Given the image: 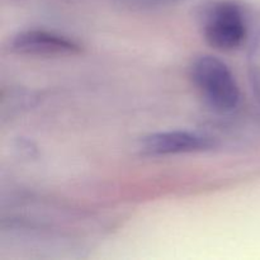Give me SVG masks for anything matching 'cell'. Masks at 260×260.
<instances>
[{
    "instance_id": "obj_3",
    "label": "cell",
    "mask_w": 260,
    "mask_h": 260,
    "mask_svg": "<svg viewBox=\"0 0 260 260\" xmlns=\"http://www.w3.org/2000/svg\"><path fill=\"white\" fill-rule=\"evenodd\" d=\"M216 142L207 135L192 131H168L151 134L140 142V150L149 156L192 154L212 150Z\"/></svg>"
},
{
    "instance_id": "obj_1",
    "label": "cell",
    "mask_w": 260,
    "mask_h": 260,
    "mask_svg": "<svg viewBox=\"0 0 260 260\" xmlns=\"http://www.w3.org/2000/svg\"><path fill=\"white\" fill-rule=\"evenodd\" d=\"M189 76L206 102L218 112H230L238 107L240 90L235 76L225 62L213 56H201L192 62Z\"/></svg>"
},
{
    "instance_id": "obj_5",
    "label": "cell",
    "mask_w": 260,
    "mask_h": 260,
    "mask_svg": "<svg viewBox=\"0 0 260 260\" xmlns=\"http://www.w3.org/2000/svg\"><path fill=\"white\" fill-rule=\"evenodd\" d=\"M249 73H250L254 93L260 102V35L253 43L250 55H249Z\"/></svg>"
},
{
    "instance_id": "obj_2",
    "label": "cell",
    "mask_w": 260,
    "mask_h": 260,
    "mask_svg": "<svg viewBox=\"0 0 260 260\" xmlns=\"http://www.w3.org/2000/svg\"><path fill=\"white\" fill-rule=\"evenodd\" d=\"M201 27L208 45L220 51H233L243 45L246 24L238 4L228 0L213 2L203 9Z\"/></svg>"
},
{
    "instance_id": "obj_4",
    "label": "cell",
    "mask_w": 260,
    "mask_h": 260,
    "mask_svg": "<svg viewBox=\"0 0 260 260\" xmlns=\"http://www.w3.org/2000/svg\"><path fill=\"white\" fill-rule=\"evenodd\" d=\"M13 52L30 56H69L80 53L79 43L62 35L48 30L32 29L20 32L10 43Z\"/></svg>"
}]
</instances>
